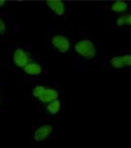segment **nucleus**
Here are the masks:
<instances>
[{"mask_svg":"<svg viewBox=\"0 0 131 148\" xmlns=\"http://www.w3.org/2000/svg\"><path fill=\"white\" fill-rule=\"evenodd\" d=\"M6 32V25L5 21L0 18V35H4Z\"/></svg>","mask_w":131,"mask_h":148,"instance_id":"ddd939ff","label":"nucleus"},{"mask_svg":"<svg viewBox=\"0 0 131 148\" xmlns=\"http://www.w3.org/2000/svg\"><path fill=\"white\" fill-rule=\"evenodd\" d=\"M12 60H13L14 64L17 67L23 68L28 63H30L31 58H30L29 53L26 50H24L22 48H17L14 51V53L12 56Z\"/></svg>","mask_w":131,"mask_h":148,"instance_id":"f03ea898","label":"nucleus"},{"mask_svg":"<svg viewBox=\"0 0 131 148\" xmlns=\"http://www.w3.org/2000/svg\"><path fill=\"white\" fill-rule=\"evenodd\" d=\"M45 86H35L34 88H33V90H32V95L35 97V98H37V99H39V96L42 94V92H44V90H45Z\"/></svg>","mask_w":131,"mask_h":148,"instance_id":"f8f14e48","label":"nucleus"},{"mask_svg":"<svg viewBox=\"0 0 131 148\" xmlns=\"http://www.w3.org/2000/svg\"><path fill=\"white\" fill-rule=\"evenodd\" d=\"M23 70H24L25 73L28 74V75L37 76V75H39V74L42 72L43 68L39 64L36 63V62H30L25 67H23Z\"/></svg>","mask_w":131,"mask_h":148,"instance_id":"6e6552de","label":"nucleus"},{"mask_svg":"<svg viewBox=\"0 0 131 148\" xmlns=\"http://www.w3.org/2000/svg\"><path fill=\"white\" fill-rule=\"evenodd\" d=\"M47 6L58 17H62L66 12V5L63 1L60 0H48L46 1Z\"/></svg>","mask_w":131,"mask_h":148,"instance_id":"423d86ee","label":"nucleus"},{"mask_svg":"<svg viewBox=\"0 0 131 148\" xmlns=\"http://www.w3.org/2000/svg\"><path fill=\"white\" fill-rule=\"evenodd\" d=\"M0 105H1V99H0Z\"/></svg>","mask_w":131,"mask_h":148,"instance_id":"2eb2a0df","label":"nucleus"},{"mask_svg":"<svg viewBox=\"0 0 131 148\" xmlns=\"http://www.w3.org/2000/svg\"><path fill=\"white\" fill-rule=\"evenodd\" d=\"M59 97V93L58 92L53 89V88H45L44 92H42V94L39 96V101H41L44 104H49L54 100H56Z\"/></svg>","mask_w":131,"mask_h":148,"instance_id":"0eeeda50","label":"nucleus"},{"mask_svg":"<svg viewBox=\"0 0 131 148\" xmlns=\"http://www.w3.org/2000/svg\"><path fill=\"white\" fill-rule=\"evenodd\" d=\"M52 126L51 125H41L40 127H39L34 132L33 138L37 142L43 141V140L46 139L50 136V134L52 133Z\"/></svg>","mask_w":131,"mask_h":148,"instance_id":"39448f33","label":"nucleus"},{"mask_svg":"<svg viewBox=\"0 0 131 148\" xmlns=\"http://www.w3.org/2000/svg\"><path fill=\"white\" fill-rule=\"evenodd\" d=\"M6 5V1L5 0H0V7H2Z\"/></svg>","mask_w":131,"mask_h":148,"instance_id":"4468645a","label":"nucleus"},{"mask_svg":"<svg viewBox=\"0 0 131 148\" xmlns=\"http://www.w3.org/2000/svg\"><path fill=\"white\" fill-rule=\"evenodd\" d=\"M110 64L114 68H124L131 64V56L129 54H125L120 57H113L110 59Z\"/></svg>","mask_w":131,"mask_h":148,"instance_id":"20e7f679","label":"nucleus"},{"mask_svg":"<svg viewBox=\"0 0 131 148\" xmlns=\"http://www.w3.org/2000/svg\"><path fill=\"white\" fill-rule=\"evenodd\" d=\"M52 44L59 52L65 53L70 50L71 43L64 35H56L52 38Z\"/></svg>","mask_w":131,"mask_h":148,"instance_id":"7ed1b4c3","label":"nucleus"},{"mask_svg":"<svg viewBox=\"0 0 131 148\" xmlns=\"http://www.w3.org/2000/svg\"><path fill=\"white\" fill-rule=\"evenodd\" d=\"M128 7V3H126L125 1L118 0V1H115L112 4L111 10L114 12H117V13H123L127 11Z\"/></svg>","mask_w":131,"mask_h":148,"instance_id":"1a4fd4ad","label":"nucleus"},{"mask_svg":"<svg viewBox=\"0 0 131 148\" xmlns=\"http://www.w3.org/2000/svg\"><path fill=\"white\" fill-rule=\"evenodd\" d=\"M60 107H61V102L58 99L47 104L46 106V109L47 111L51 113V114H57L59 110H60Z\"/></svg>","mask_w":131,"mask_h":148,"instance_id":"9d476101","label":"nucleus"},{"mask_svg":"<svg viewBox=\"0 0 131 148\" xmlns=\"http://www.w3.org/2000/svg\"><path fill=\"white\" fill-rule=\"evenodd\" d=\"M75 51L86 59H93L97 54L95 45L90 39H83L77 42L75 45Z\"/></svg>","mask_w":131,"mask_h":148,"instance_id":"f257e3e1","label":"nucleus"},{"mask_svg":"<svg viewBox=\"0 0 131 148\" xmlns=\"http://www.w3.org/2000/svg\"><path fill=\"white\" fill-rule=\"evenodd\" d=\"M116 25L118 26H122V25H131V16L130 14H123L122 16L119 17L116 20Z\"/></svg>","mask_w":131,"mask_h":148,"instance_id":"9b49d317","label":"nucleus"}]
</instances>
